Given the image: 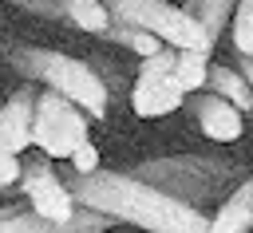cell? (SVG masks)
<instances>
[{"label": "cell", "mask_w": 253, "mask_h": 233, "mask_svg": "<svg viewBox=\"0 0 253 233\" xmlns=\"http://www.w3.org/2000/svg\"><path fill=\"white\" fill-rule=\"evenodd\" d=\"M0 4H4V0H0Z\"/></svg>", "instance_id": "603a6c76"}, {"label": "cell", "mask_w": 253, "mask_h": 233, "mask_svg": "<svg viewBox=\"0 0 253 233\" xmlns=\"http://www.w3.org/2000/svg\"><path fill=\"white\" fill-rule=\"evenodd\" d=\"M206 87L217 91V95H225L229 103H237L245 115H253V87H249V79H245V71L237 63H210Z\"/></svg>", "instance_id": "8fae6325"}, {"label": "cell", "mask_w": 253, "mask_h": 233, "mask_svg": "<svg viewBox=\"0 0 253 233\" xmlns=\"http://www.w3.org/2000/svg\"><path fill=\"white\" fill-rule=\"evenodd\" d=\"M130 174L170 190L174 197H186L194 205L202 201H221L233 190V162L225 158H206V154H178V158H150L130 166Z\"/></svg>", "instance_id": "3957f363"}, {"label": "cell", "mask_w": 253, "mask_h": 233, "mask_svg": "<svg viewBox=\"0 0 253 233\" xmlns=\"http://www.w3.org/2000/svg\"><path fill=\"white\" fill-rule=\"evenodd\" d=\"M87 122H91V115H87L79 103H71L67 95L43 87V91L36 95L32 146H36L40 154H47V158H63V162H67L71 150L91 138V134H87Z\"/></svg>", "instance_id": "5b68a950"}, {"label": "cell", "mask_w": 253, "mask_h": 233, "mask_svg": "<svg viewBox=\"0 0 253 233\" xmlns=\"http://www.w3.org/2000/svg\"><path fill=\"white\" fill-rule=\"evenodd\" d=\"M8 4L20 12H32V16H43V20H67L59 0H8Z\"/></svg>", "instance_id": "44dd1931"}, {"label": "cell", "mask_w": 253, "mask_h": 233, "mask_svg": "<svg viewBox=\"0 0 253 233\" xmlns=\"http://www.w3.org/2000/svg\"><path fill=\"white\" fill-rule=\"evenodd\" d=\"M20 174H24V158L8 146H0V186H20Z\"/></svg>", "instance_id": "ffe728a7"}, {"label": "cell", "mask_w": 253, "mask_h": 233, "mask_svg": "<svg viewBox=\"0 0 253 233\" xmlns=\"http://www.w3.org/2000/svg\"><path fill=\"white\" fill-rule=\"evenodd\" d=\"M67 162H71V170H75V174H91V170H99V166H103V162H99V146H95L91 138H87V142H79V146L71 150V158H67Z\"/></svg>", "instance_id": "d6986e66"}, {"label": "cell", "mask_w": 253, "mask_h": 233, "mask_svg": "<svg viewBox=\"0 0 253 233\" xmlns=\"http://www.w3.org/2000/svg\"><path fill=\"white\" fill-rule=\"evenodd\" d=\"M233 63L245 71V79H249V87H253V55H241V51H233Z\"/></svg>", "instance_id": "7402d4cb"}, {"label": "cell", "mask_w": 253, "mask_h": 233, "mask_svg": "<svg viewBox=\"0 0 253 233\" xmlns=\"http://www.w3.org/2000/svg\"><path fill=\"white\" fill-rule=\"evenodd\" d=\"M229 47L241 55H253V0H237L229 20Z\"/></svg>", "instance_id": "e0dca14e"}, {"label": "cell", "mask_w": 253, "mask_h": 233, "mask_svg": "<svg viewBox=\"0 0 253 233\" xmlns=\"http://www.w3.org/2000/svg\"><path fill=\"white\" fill-rule=\"evenodd\" d=\"M63 4V16H67V24H75L83 36H103L107 28H111V8H107V0H59Z\"/></svg>", "instance_id": "7c38bea8"}, {"label": "cell", "mask_w": 253, "mask_h": 233, "mask_svg": "<svg viewBox=\"0 0 253 233\" xmlns=\"http://www.w3.org/2000/svg\"><path fill=\"white\" fill-rule=\"evenodd\" d=\"M186 8H190V12H198V16L206 20V28H210V36H213V39H225L237 0H186Z\"/></svg>", "instance_id": "2e32d148"}, {"label": "cell", "mask_w": 253, "mask_h": 233, "mask_svg": "<svg viewBox=\"0 0 253 233\" xmlns=\"http://www.w3.org/2000/svg\"><path fill=\"white\" fill-rule=\"evenodd\" d=\"M186 111H190V118L198 122V130L210 142L225 146V142H241V134H245V111L237 103H229L225 95L210 91V87L186 95Z\"/></svg>", "instance_id": "ba28073f"}, {"label": "cell", "mask_w": 253, "mask_h": 233, "mask_svg": "<svg viewBox=\"0 0 253 233\" xmlns=\"http://www.w3.org/2000/svg\"><path fill=\"white\" fill-rule=\"evenodd\" d=\"M107 8H111L115 20L138 24V28L154 32L158 39H166L170 47H198V51H210V55L217 47L206 20L198 12H190L186 4H170V0H107Z\"/></svg>", "instance_id": "277c9868"}, {"label": "cell", "mask_w": 253, "mask_h": 233, "mask_svg": "<svg viewBox=\"0 0 253 233\" xmlns=\"http://www.w3.org/2000/svg\"><path fill=\"white\" fill-rule=\"evenodd\" d=\"M174 63H178V47L162 43L154 55H142L138 59V71H134V83H130V111L138 118H162V115H174L186 107V91L174 75Z\"/></svg>", "instance_id": "8992f818"}, {"label": "cell", "mask_w": 253, "mask_h": 233, "mask_svg": "<svg viewBox=\"0 0 253 233\" xmlns=\"http://www.w3.org/2000/svg\"><path fill=\"white\" fill-rule=\"evenodd\" d=\"M8 67L20 71L32 83H43V87L67 95L91 118H103L107 115L111 87L103 83L99 67L87 63V59H75L67 51H51V47H36V43H12L8 47Z\"/></svg>", "instance_id": "7a4b0ae2"}, {"label": "cell", "mask_w": 253, "mask_h": 233, "mask_svg": "<svg viewBox=\"0 0 253 233\" xmlns=\"http://www.w3.org/2000/svg\"><path fill=\"white\" fill-rule=\"evenodd\" d=\"M67 190L75 201L95 205L123 225L158 229V233H210V213L186 197H174L170 190L130 174V170H91V174H67Z\"/></svg>", "instance_id": "6da1fadb"}, {"label": "cell", "mask_w": 253, "mask_h": 233, "mask_svg": "<svg viewBox=\"0 0 253 233\" xmlns=\"http://www.w3.org/2000/svg\"><path fill=\"white\" fill-rule=\"evenodd\" d=\"M210 51H198V47H178V63H174V75H178V83H182V91L186 95H194V91H202L206 87V79H210Z\"/></svg>", "instance_id": "5bb4252c"}, {"label": "cell", "mask_w": 253, "mask_h": 233, "mask_svg": "<svg viewBox=\"0 0 253 233\" xmlns=\"http://www.w3.org/2000/svg\"><path fill=\"white\" fill-rule=\"evenodd\" d=\"M51 162H55V158H47V154H40V158L24 162L20 194H24V201H28L43 221H51L55 229H63V221L71 217V209H75L79 201H75V194L67 190V182L55 174V166H51Z\"/></svg>", "instance_id": "52a82bcc"}, {"label": "cell", "mask_w": 253, "mask_h": 233, "mask_svg": "<svg viewBox=\"0 0 253 233\" xmlns=\"http://www.w3.org/2000/svg\"><path fill=\"white\" fill-rule=\"evenodd\" d=\"M241 229H253V174L217 201V213H210V233H241Z\"/></svg>", "instance_id": "30bf717a"}, {"label": "cell", "mask_w": 253, "mask_h": 233, "mask_svg": "<svg viewBox=\"0 0 253 233\" xmlns=\"http://www.w3.org/2000/svg\"><path fill=\"white\" fill-rule=\"evenodd\" d=\"M99 39H111V43L134 51L138 59H142V55H154V51L166 43V39H158L154 32H146V28H138V24H126V20H115V16H111V28H107Z\"/></svg>", "instance_id": "4fadbf2b"}, {"label": "cell", "mask_w": 253, "mask_h": 233, "mask_svg": "<svg viewBox=\"0 0 253 233\" xmlns=\"http://www.w3.org/2000/svg\"><path fill=\"white\" fill-rule=\"evenodd\" d=\"M36 87H32V79H24L12 95H8V103L0 107V146H8V150H16V154H24L28 146H32V122H36Z\"/></svg>", "instance_id": "9c48e42d"}, {"label": "cell", "mask_w": 253, "mask_h": 233, "mask_svg": "<svg viewBox=\"0 0 253 233\" xmlns=\"http://www.w3.org/2000/svg\"><path fill=\"white\" fill-rule=\"evenodd\" d=\"M0 233H55V225L43 221L28 201H8L0 205Z\"/></svg>", "instance_id": "9a60e30c"}, {"label": "cell", "mask_w": 253, "mask_h": 233, "mask_svg": "<svg viewBox=\"0 0 253 233\" xmlns=\"http://www.w3.org/2000/svg\"><path fill=\"white\" fill-rule=\"evenodd\" d=\"M115 225H123L119 217H111V213H103V209H95V205H75L71 209V217L63 221V229L67 233H87V229H115Z\"/></svg>", "instance_id": "ac0fdd59"}]
</instances>
